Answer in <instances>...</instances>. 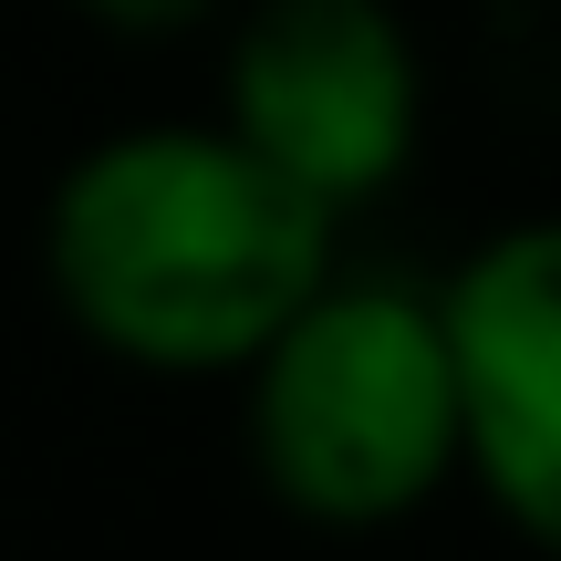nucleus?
Segmentation results:
<instances>
[{
	"mask_svg": "<svg viewBox=\"0 0 561 561\" xmlns=\"http://www.w3.org/2000/svg\"><path fill=\"white\" fill-rule=\"evenodd\" d=\"M250 468L322 530H385L468 479V405L447 291L405 271H333L240 375Z\"/></svg>",
	"mask_w": 561,
	"mask_h": 561,
	"instance_id": "obj_2",
	"label": "nucleus"
},
{
	"mask_svg": "<svg viewBox=\"0 0 561 561\" xmlns=\"http://www.w3.org/2000/svg\"><path fill=\"white\" fill-rule=\"evenodd\" d=\"M343 271V219L229 125H125L42 208V280L136 375H250Z\"/></svg>",
	"mask_w": 561,
	"mask_h": 561,
	"instance_id": "obj_1",
	"label": "nucleus"
},
{
	"mask_svg": "<svg viewBox=\"0 0 561 561\" xmlns=\"http://www.w3.org/2000/svg\"><path fill=\"white\" fill-rule=\"evenodd\" d=\"M94 32H125V42H167V32H198L219 0H73Z\"/></svg>",
	"mask_w": 561,
	"mask_h": 561,
	"instance_id": "obj_5",
	"label": "nucleus"
},
{
	"mask_svg": "<svg viewBox=\"0 0 561 561\" xmlns=\"http://www.w3.org/2000/svg\"><path fill=\"white\" fill-rule=\"evenodd\" d=\"M219 125L250 136L291 187L333 219L375 208L416 167L426 136V62L396 0H261L229 32Z\"/></svg>",
	"mask_w": 561,
	"mask_h": 561,
	"instance_id": "obj_3",
	"label": "nucleus"
},
{
	"mask_svg": "<svg viewBox=\"0 0 561 561\" xmlns=\"http://www.w3.org/2000/svg\"><path fill=\"white\" fill-rule=\"evenodd\" d=\"M437 291L458 343L468 479L530 551L561 561V208L510 219Z\"/></svg>",
	"mask_w": 561,
	"mask_h": 561,
	"instance_id": "obj_4",
	"label": "nucleus"
}]
</instances>
